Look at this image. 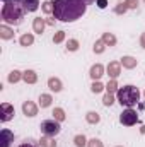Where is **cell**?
I'll return each instance as SVG.
<instances>
[{
	"instance_id": "35",
	"label": "cell",
	"mask_w": 145,
	"mask_h": 147,
	"mask_svg": "<svg viewBox=\"0 0 145 147\" xmlns=\"http://www.w3.org/2000/svg\"><path fill=\"white\" fill-rule=\"evenodd\" d=\"M96 3H97V7H99V9H106L108 0H96Z\"/></svg>"
},
{
	"instance_id": "18",
	"label": "cell",
	"mask_w": 145,
	"mask_h": 147,
	"mask_svg": "<svg viewBox=\"0 0 145 147\" xmlns=\"http://www.w3.org/2000/svg\"><path fill=\"white\" fill-rule=\"evenodd\" d=\"M19 43H21V46H24V48L31 46V45L34 43V34H33V33H24L22 36L19 38Z\"/></svg>"
},
{
	"instance_id": "11",
	"label": "cell",
	"mask_w": 145,
	"mask_h": 147,
	"mask_svg": "<svg viewBox=\"0 0 145 147\" xmlns=\"http://www.w3.org/2000/svg\"><path fill=\"white\" fill-rule=\"evenodd\" d=\"M119 63H121V67H123V69H128V70H132V69H135V67L138 65V60H137L135 57H130V55H126V57H123V58L119 60Z\"/></svg>"
},
{
	"instance_id": "5",
	"label": "cell",
	"mask_w": 145,
	"mask_h": 147,
	"mask_svg": "<svg viewBox=\"0 0 145 147\" xmlns=\"http://www.w3.org/2000/svg\"><path fill=\"white\" fill-rule=\"evenodd\" d=\"M119 123L125 125V127H133L138 123V113L133 110V108H126L123 110V113L119 115Z\"/></svg>"
},
{
	"instance_id": "8",
	"label": "cell",
	"mask_w": 145,
	"mask_h": 147,
	"mask_svg": "<svg viewBox=\"0 0 145 147\" xmlns=\"http://www.w3.org/2000/svg\"><path fill=\"white\" fill-rule=\"evenodd\" d=\"M38 108H39V105H36L34 101H24L22 103V113L26 116H29V118L38 115Z\"/></svg>"
},
{
	"instance_id": "15",
	"label": "cell",
	"mask_w": 145,
	"mask_h": 147,
	"mask_svg": "<svg viewBox=\"0 0 145 147\" xmlns=\"http://www.w3.org/2000/svg\"><path fill=\"white\" fill-rule=\"evenodd\" d=\"M21 3L26 9V12H36L38 9H39V5H41L39 0H22Z\"/></svg>"
},
{
	"instance_id": "26",
	"label": "cell",
	"mask_w": 145,
	"mask_h": 147,
	"mask_svg": "<svg viewBox=\"0 0 145 147\" xmlns=\"http://www.w3.org/2000/svg\"><path fill=\"white\" fill-rule=\"evenodd\" d=\"M73 144H75V147H87L89 140L85 139V135L79 134V135H75V137H73Z\"/></svg>"
},
{
	"instance_id": "10",
	"label": "cell",
	"mask_w": 145,
	"mask_h": 147,
	"mask_svg": "<svg viewBox=\"0 0 145 147\" xmlns=\"http://www.w3.org/2000/svg\"><path fill=\"white\" fill-rule=\"evenodd\" d=\"M104 72H106V69H104L103 63H94L91 67V70H89V75H91L92 80H101V77L104 75Z\"/></svg>"
},
{
	"instance_id": "40",
	"label": "cell",
	"mask_w": 145,
	"mask_h": 147,
	"mask_svg": "<svg viewBox=\"0 0 145 147\" xmlns=\"http://www.w3.org/2000/svg\"><path fill=\"white\" fill-rule=\"evenodd\" d=\"M85 3H92V2H96V0H84Z\"/></svg>"
},
{
	"instance_id": "13",
	"label": "cell",
	"mask_w": 145,
	"mask_h": 147,
	"mask_svg": "<svg viewBox=\"0 0 145 147\" xmlns=\"http://www.w3.org/2000/svg\"><path fill=\"white\" fill-rule=\"evenodd\" d=\"M44 28H46V19L34 17V21H33V31H34L36 34H43Z\"/></svg>"
},
{
	"instance_id": "39",
	"label": "cell",
	"mask_w": 145,
	"mask_h": 147,
	"mask_svg": "<svg viewBox=\"0 0 145 147\" xmlns=\"http://www.w3.org/2000/svg\"><path fill=\"white\" fill-rule=\"evenodd\" d=\"M3 3H12V2H22V0H2Z\"/></svg>"
},
{
	"instance_id": "20",
	"label": "cell",
	"mask_w": 145,
	"mask_h": 147,
	"mask_svg": "<svg viewBox=\"0 0 145 147\" xmlns=\"http://www.w3.org/2000/svg\"><path fill=\"white\" fill-rule=\"evenodd\" d=\"M39 147H56V142H55V137H48V135H43L38 142Z\"/></svg>"
},
{
	"instance_id": "12",
	"label": "cell",
	"mask_w": 145,
	"mask_h": 147,
	"mask_svg": "<svg viewBox=\"0 0 145 147\" xmlns=\"http://www.w3.org/2000/svg\"><path fill=\"white\" fill-rule=\"evenodd\" d=\"M48 89L51 92H60L63 89V84H62V80L58 77H50L48 79Z\"/></svg>"
},
{
	"instance_id": "34",
	"label": "cell",
	"mask_w": 145,
	"mask_h": 147,
	"mask_svg": "<svg viewBox=\"0 0 145 147\" xmlns=\"http://www.w3.org/2000/svg\"><path fill=\"white\" fill-rule=\"evenodd\" d=\"M125 3H126L128 9H137L138 7V0H125Z\"/></svg>"
},
{
	"instance_id": "44",
	"label": "cell",
	"mask_w": 145,
	"mask_h": 147,
	"mask_svg": "<svg viewBox=\"0 0 145 147\" xmlns=\"http://www.w3.org/2000/svg\"><path fill=\"white\" fill-rule=\"evenodd\" d=\"M144 2H145V0H144Z\"/></svg>"
},
{
	"instance_id": "3",
	"label": "cell",
	"mask_w": 145,
	"mask_h": 147,
	"mask_svg": "<svg viewBox=\"0 0 145 147\" xmlns=\"http://www.w3.org/2000/svg\"><path fill=\"white\" fill-rule=\"evenodd\" d=\"M116 98H118V103L125 108H133L135 105H138L140 101V91L138 87L132 86V84H126L123 87L118 89L116 92Z\"/></svg>"
},
{
	"instance_id": "42",
	"label": "cell",
	"mask_w": 145,
	"mask_h": 147,
	"mask_svg": "<svg viewBox=\"0 0 145 147\" xmlns=\"http://www.w3.org/2000/svg\"><path fill=\"white\" fill-rule=\"evenodd\" d=\"M116 147H123V146H116Z\"/></svg>"
},
{
	"instance_id": "17",
	"label": "cell",
	"mask_w": 145,
	"mask_h": 147,
	"mask_svg": "<svg viewBox=\"0 0 145 147\" xmlns=\"http://www.w3.org/2000/svg\"><path fill=\"white\" fill-rule=\"evenodd\" d=\"M85 121H87L89 125H97V123L101 121V115H99L97 111H87V113H85Z\"/></svg>"
},
{
	"instance_id": "21",
	"label": "cell",
	"mask_w": 145,
	"mask_h": 147,
	"mask_svg": "<svg viewBox=\"0 0 145 147\" xmlns=\"http://www.w3.org/2000/svg\"><path fill=\"white\" fill-rule=\"evenodd\" d=\"M104 43H106V46H116V43H118V39H116V36L113 34V33H103V38H101Z\"/></svg>"
},
{
	"instance_id": "4",
	"label": "cell",
	"mask_w": 145,
	"mask_h": 147,
	"mask_svg": "<svg viewBox=\"0 0 145 147\" xmlns=\"http://www.w3.org/2000/svg\"><path fill=\"white\" fill-rule=\"evenodd\" d=\"M39 128H41V134H43V135H48V137H56V135L62 132V125H60V121H56L55 118H53V120H44V121H41Z\"/></svg>"
},
{
	"instance_id": "27",
	"label": "cell",
	"mask_w": 145,
	"mask_h": 147,
	"mask_svg": "<svg viewBox=\"0 0 145 147\" xmlns=\"http://www.w3.org/2000/svg\"><path fill=\"white\" fill-rule=\"evenodd\" d=\"M51 115H53V118H55L56 121H60V123L67 118V115H65V110H63V108H55Z\"/></svg>"
},
{
	"instance_id": "7",
	"label": "cell",
	"mask_w": 145,
	"mask_h": 147,
	"mask_svg": "<svg viewBox=\"0 0 145 147\" xmlns=\"http://www.w3.org/2000/svg\"><path fill=\"white\" fill-rule=\"evenodd\" d=\"M14 142V132H10L9 128H3L0 132V147H10Z\"/></svg>"
},
{
	"instance_id": "19",
	"label": "cell",
	"mask_w": 145,
	"mask_h": 147,
	"mask_svg": "<svg viewBox=\"0 0 145 147\" xmlns=\"http://www.w3.org/2000/svg\"><path fill=\"white\" fill-rule=\"evenodd\" d=\"M39 103V106L41 108H50L51 106V103H53V96L51 94H39V99H38Z\"/></svg>"
},
{
	"instance_id": "6",
	"label": "cell",
	"mask_w": 145,
	"mask_h": 147,
	"mask_svg": "<svg viewBox=\"0 0 145 147\" xmlns=\"http://www.w3.org/2000/svg\"><path fill=\"white\" fill-rule=\"evenodd\" d=\"M15 115V108L10 105V103H2L0 105V121L2 123H7L14 118Z\"/></svg>"
},
{
	"instance_id": "31",
	"label": "cell",
	"mask_w": 145,
	"mask_h": 147,
	"mask_svg": "<svg viewBox=\"0 0 145 147\" xmlns=\"http://www.w3.org/2000/svg\"><path fill=\"white\" fill-rule=\"evenodd\" d=\"M103 105H104V106H113V105H114V94L106 92L104 98H103Z\"/></svg>"
},
{
	"instance_id": "23",
	"label": "cell",
	"mask_w": 145,
	"mask_h": 147,
	"mask_svg": "<svg viewBox=\"0 0 145 147\" xmlns=\"http://www.w3.org/2000/svg\"><path fill=\"white\" fill-rule=\"evenodd\" d=\"M41 10H43L44 14H53V10H55V0H46V2H43V3H41Z\"/></svg>"
},
{
	"instance_id": "25",
	"label": "cell",
	"mask_w": 145,
	"mask_h": 147,
	"mask_svg": "<svg viewBox=\"0 0 145 147\" xmlns=\"http://www.w3.org/2000/svg\"><path fill=\"white\" fill-rule=\"evenodd\" d=\"M91 91L94 92V94H99V92H103V91H106V86L101 82V80H92V86H91Z\"/></svg>"
},
{
	"instance_id": "29",
	"label": "cell",
	"mask_w": 145,
	"mask_h": 147,
	"mask_svg": "<svg viewBox=\"0 0 145 147\" xmlns=\"http://www.w3.org/2000/svg\"><path fill=\"white\" fill-rule=\"evenodd\" d=\"M126 10H128V7H126V3H125V2H123V3H118V5H114V9H113V12H114V14H118V16H123Z\"/></svg>"
},
{
	"instance_id": "41",
	"label": "cell",
	"mask_w": 145,
	"mask_h": 147,
	"mask_svg": "<svg viewBox=\"0 0 145 147\" xmlns=\"http://www.w3.org/2000/svg\"><path fill=\"white\" fill-rule=\"evenodd\" d=\"M140 132H142V134H145V125L142 127V130H140Z\"/></svg>"
},
{
	"instance_id": "1",
	"label": "cell",
	"mask_w": 145,
	"mask_h": 147,
	"mask_svg": "<svg viewBox=\"0 0 145 147\" xmlns=\"http://www.w3.org/2000/svg\"><path fill=\"white\" fill-rule=\"evenodd\" d=\"M87 3L84 0H55V19L62 22H73L85 16Z\"/></svg>"
},
{
	"instance_id": "30",
	"label": "cell",
	"mask_w": 145,
	"mask_h": 147,
	"mask_svg": "<svg viewBox=\"0 0 145 147\" xmlns=\"http://www.w3.org/2000/svg\"><path fill=\"white\" fill-rule=\"evenodd\" d=\"M79 46H80V43H79L77 39H73V38L67 41V50H68V51H77Z\"/></svg>"
},
{
	"instance_id": "14",
	"label": "cell",
	"mask_w": 145,
	"mask_h": 147,
	"mask_svg": "<svg viewBox=\"0 0 145 147\" xmlns=\"http://www.w3.org/2000/svg\"><path fill=\"white\" fill-rule=\"evenodd\" d=\"M22 80H24L26 84H36L38 82V74L34 72V70H31V69H28V70L22 72Z\"/></svg>"
},
{
	"instance_id": "36",
	"label": "cell",
	"mask_w": 145,
	"mask_h": 147,
	"mask_svg": "<svg viewBox=\"0 0 145 147\" xmlns=\"http://www.w3.org/2000/svg\"><path fill=\"white\" fill-rule=\"evenodd\" d=\"M19 147H36V146H34L31 140H24L22 144H19Z\"/></svg>"
},
{
	"instance_id": "38",
	"label": "cell",
	"mask_w": 145,
	"mask_h": 147,
	"mask_svg": "<svg viewBox=\"0 0 145 147\" xmlns=\"http://www.w3.org/2000/svg\"><path fill=\"white\" fill-rule=\"evenodd\" d=\"M46 24L48 26H55V19H46Z\"/></svg>"
},
{
	"instance_id": "33",
	"label": "cell",
	"mask_w": 145,
	"mask_h": 147,
	"mask_svg": "<svg viewBox=\"0 0 145 147\" xmlns=\"http://www.w3.org/2000/svg\"><path fill=\"white\" fill-rule=\"evenodd\" d=\"M87 147H104V144H103L99 139H96V137H94V139H91V140H89Z\"/></svg>"
},
{
	"instance_id": "22",
	"label": "cell",
	"mask_w": 145,
	"mask_h": 147,
	"mask_svg": "<svg viewBox=\"0 0 145 147\" xmlns=\"http://www.w3.org/2000/svg\"><path fill=\"white\" fill-rule=\"evenodd\" d=\"M21 79H22V72H21V70H17V69H14L12 72L7 75V80H9L10 84H17Z\"/></svg>"
},
{
	"instance_id": "9",
	"label": "cell",
	"mask_w": 145,
	"mask_h": 147,
	"mask_svg": "<svg viewBox=\"0 0 145 147\" xmlns=\"http://www.w3.org/2000/svg\"><path fill=\"white\" fill-rule=\"evenodd\" d=\"M106 74L109 75V79H118L121 75V63L119 62H109L106 67Z\"/></svg>"
},
{
	"instance_id": "32",
	"label": "cell",
	"mask_w": 145,
	"mask_h": 147,
	"mask_svg": "<svg viewBox=\"0 0 145 147\" xmlns=\"http://www.w3.org/2000/svg\"><path fill=\"white\" fill-rule=\"evenodd\" d=\"M63 39H65V31H56V33L53 34V43H55V45H60Z\"/></svg>"
},
{
	"instance_id": "16",
	"label": "cell",
	"mask_w": 145,
	"mask_h": 147,
	"mask_svg": "<svg viewBox=\"0 0 145 147\" xmlns=\"http://www.w3.org/2000/svg\"><path fill=\"white\" fill-rule=\"evenodd\" d=\"M0 38H2V39H5V41L14 39V29H12V28H9L7 24H2V26H0Z\"/></svg>"
},
{
	"instance_id": "37",
	"label": "cell",
	"mask_w": 145,
	"mask_h": 147,
	"mask_svg": "<svg viewBox=\"0 0 145 147\" xmlns=\"http://www.w3.org/2000/svg\"><path fill=\"white\" fill-rule=\"evenodd\" d=\"M140 46L145 50V33H142V34H140Z\"/></svg>"
},
{
	"instance_id": "2",
	"label": "cell",
	"mask_w": 145,
	"mask_h": 147,
	"mask_svg": "<svg viewBox=\"0 0 145 147\" xmlns=\"http://www.w3.org/2000/svg\"><path fill=\"white\" fill-rule=\"evenodd\" d=\"M26 9L22 7L21 2H12V3H3L2 5V12L0 17L3 21V24H10V26H19L24 19Z\"/></svg>"
},
{
	"instance_id": "43",
	"label": "cell",
	"mask_w": 145,
	"mask_h": 147,
	"mask_svg": "<svg viewBox=\"0 0 145 147\" xmlns=\"http://www.w3.org/2000/svg\"><path fill=\"white\" fill-rule=\"evenodd\" d=\"M144 96H145V92H144Z\"/></svg>"
},
{
	"instance_id": "24",
	"label": "cell",
	"mask_w": 145,
	"mask_h": 147,
	"mask_svg": "<svg viewBox=\"0 0 145 147\" xmlns=\"http://www.w3.org/2000/svg\"><path fill=\"white\" fill-rule=\"evenodd\" d=\"M92 51H94L96 55L104 53V51H106V43H104L103 39H97V41L94 43V46H92Z\"/></svg>"
},
{
	"instance_id": "28",
	"label": "cell",
	"mask_w": 145,
	"mask_h": 147,
	"mask_svg": "<svg viewBox=\"0 0 145 147\" xmlns=\"http://www.w3.org/2000/svg\"><path fill=\"white\" fill-rule=\"evenodd\" d=\"M118 89H119V86H118V80L116 79H111L108 84H106V92L114 94V92H118Z\"/></svg>"
}]
</instances>
